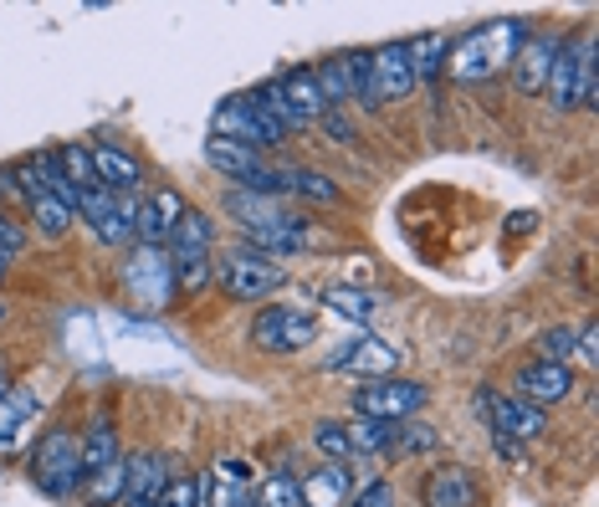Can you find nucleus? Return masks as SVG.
Masks as SVG:
<instances>
[{
    "instance_id": "nucleus-16",
    "label": "nucleus",
    "mask_w": 599,
    "mask_h": 507,
    "mask_svg": "<svg viewBox=\"0 0 599 507\" xmlns=\"http://www.w3.org/2000/svg\"><path fill=\"white\" fill-rule=\"evenodd\" d=\"M559 47H564V36H559V32H528V41H523V47H517V57H513L517 93H543Z\"/></svg>"
},
{
    "instance_id": "nucleus-21",
    "label": "nucleus",
    "mask_w": 599,
    "mask_h": 507,
    "mask_svg": "<svg viewBox=\"0 0 599 507\" xmlns=\"http://www.w3.org/2000/svg\"><path fill=\"white\" fill-rule=\"evenodd\" d=\"M123 497H129V461L123 457L83 476V503L87 507H118Z\"/></svg>"
},
{
    "instance_id": "nucleus-1",
    "label": "nucleus",
    "mask_w": 599,
    "mask_h": 507,
    "mask_svg": "<svg viewBox=\"0 0 599 507\" xmlns=\"http://www.w3.org/2000/svg\"><path fill=\"white\" fill-rule=\"evenodd\" d=\"M226 210L236 216L241 226V246L262 256H292V252H313L323 246L318 237V226L298 216V210H287L283 201H272V195H247V190H226Z\"/></svg>"
},
{
    "instance_id": "nucleus-32",
    "label": "nucleus",
    "mask_w": 599,
    "mask_h": 507,
    "mask_svg": "<svg viewBox=\"0 0 599 507\" xmlns=\"http://www.w3.org/2000/svg\"><path fill=\"white\" fill-rule=\"evenodd\" d=\"M159 507H205V476H169Z\"/></svg>"
},
{
    "instance_id": "nucleus-46",
    "label": "nucleus",
    "mask_w": 599,
    "mask_h": 507,
    "mask_svg": "<svg viewBox=\"0 0 599 507\" xmlns=\"http://www.w3.org/2000/svg\"><path fill=\"white\" fill-rule=\"evenodd\" d=\"M0 282H5V267H0Z\"/></svg>"
},
{
    "instance_id": "nucleus-37",
    "label": "nucleus",
    "mask_w": 599,
    "mask_h": 507,
    "mask_svg": "<svg viewBox=\"0 0 599 507\" xmlns=\"http://www.w3.org/2000/svg\"><path fill=\"white\" fill-rule=\"evenodd\" d=\"M349 507H395V487L390 482H369V487H359V497Z\"/></svg>"
},
{
    "instance_id": "nucleus-18",
    "label": "nucleus",
    "mask_w": 599,
    "mask_h": 507,
    "mask_svg": "<svg viewBox=\"0 0 599 507\" xmlns=\"http://www.w3.org/2000/svg\"><path fill=\"white\" fill-rule=\"evenodd\" d=\"M579 51H584V32L564 36V47H559V57H553V68H549V83H543V93H549V102L559 113L579 108Z\"/></svg>"
},
{
    "instance_id": "nucleus-6",
    "label": "nucleus",
    "mask_w": 599,
    "mask_h": 507,
    "mask_svg": "<svg viewBox=\"0 0 599 507\" xmlns=\"http://www.w3.org/2000/svg\"><path fill=\"white\" fill-rule=\"evenodd\" d=\"M349 406L354 415H369V421H416L426 410V385H416V379H369L349 395Z\"/></svg>"
},
{
    "instance_id": "nucleus-41",
    "label": "nucleus",
    "mask_w": 599,
    "mask_h": 507,
    "mask_svg": "<svg viewBox=\"0 0 599 507\" xmlns=\"http://www.w3.org/2000/svg\"><path fill=\"white\" fill-rule=\"evenodd\" d=\"M11 395V374H5V359H0V400Z\"/></svg>"
},
{
    "instance_id": "nucleus-34",
    "label": "nucleus",
    "mask_w": 599,
    "mask_h": 507,
    "mask_svg": "<svg viewBox=\"0 0 599 507\" xmlns=\"http://www.w3.org/2000/svg\"><path fill=\"white\" fill-rule=\"evenodd\" d=\"M599 98V68H595V32H584V51H579V108H595Z\"/></svg>"
},
{
    "instance_id": "nucleus-12",
    "label": "nucleus",
    "mask_w": 599,
    "mask_h": 507,
    "mask_svg": "<svg viewBox=\"0 0 599 507\" xmlns=\"http://www.w3.org/2000/svg\"><path fill=\"white\" fill-rule=\"evenodd\" d=\"M477 503H482V482H477L471 467L446 461V467L426 472V482H420V507H477Z\"/></svg>"
},
{
    "instance_id": "nucleus-14",
    "label": "nucleus",
    "mask_w": 599,
    "mask_h": 507,
    "mask_svg": "<svg viewBox=\"0 0 599 507\" xmlns=\"http://www.w3.org/2000/svg\"><path fill=\"white\" fill-rule=\"evenodd\" d=\"M211 138H226V144H241V149H272L277 138L266 134V123L251 113V102H247V93L241 98H226V102H216V119H211Z\"/></svg>"
},
{
    "instance_id": "nucleus-4",
    "label": "nucleus",
    "mask_w": 599,
    "mask_h": 507,
    "mask_svg": "<svg viewBox=\"0 0 599 507\" xmlns=\"http://www.w3.org/2000/svg\"><path fill=\"white\" fill-rule=\"evenodd\" d=\"M216 282L231 303H266V298L287 282V267L277 256L251 252V246H231V252L216 262Z\"/></svg>"
},
{
    "instance_id": "nucleus-43",
    "label": "nucleus",
    "mask_w": 599,
    "mask_h": 507,
    "mask_svg": "<svg viewBox=\"0 0 599 507\" xmlns=\"http://www.w3.org/2000/svg\"><path fill=\"white\" fill-rule=\"evenodd\" d=\"M0 267H5V271H11V252H0Z\"/></svg>"
},
{
    "instance_id": "nucleus-25",
    "label": "nucleus",
    "mask_w": 599,
    "mask_h": 507,
    "mask_svg": "<svg viewBox=\"0 0 599 507\" xmlns=\"http://www.w3.org/2000/svg\"><path fill=\"white\" fill-rule=\"evenodd\" d=\"M313 77H318V87H323V102H328V108H344V102L359 98V93H354V72H349V51L318 62Z\"/></svg>"
},
{
    "instance_id": "nucleus-8",
    "label": "nucleus",
    "mask_w": 599,
    "mask_h": 507,
    "mask_svg": "<svg viewBox=\"0 0 599 507\" xmlns=\"http://www.w3.org/2000/svg\"><path fill=\"white\" fill-rule=\"evenodd\" d=\"M272 87H277V108H283L287 134L292 129H313V123H323V113H333L323 102V87H318L313 68H287L283 77H272Z\"/></svg>"
},
{
    "instance_id": "nucleus-20",
    "label": "nucleus",
    "mask_w": 599,
    "mask_h": 507,
    "mask_svg": "<svg viewBox=\"0 0 599 507\" xmlns=\"http://www.w3.org/2000/svg\"><path fill=\"white\" fill-rule=\"evenodd\" d=\"M298 492H302V507H344L349 503V492H354V476H349V467L323 461L318 472L302 476Z\"/></svg>"
},
{
    "instance_id": "nucleus-36",
    "label": "nucleus",
    "mask_w": 599,
    "mask_h": 507,
    "mask_svg": "<svg viewBox=\"0 0 599 507\" xmlns=\"http://www.w3.org/2000/svg\"><path fill=\"white\" fill-rule=\"evenodd\" d=\"M216 282V262L205 256V262H180L175 267V292H205Z\"/></svg>"
},
{
    "instance_id": "nucleus-27",
    "label": "nucleus",
    "mask_w": 599,
    "mask_h": 507,
    "mask_svg": "<svg viewBox=\"0 0 599 507\" xmlns=\"http://www.w3.org/2000/svg\"><path fill=\"white\" fill-rule=\"evenodd\" d=\"M344 431H349L354 457H380V451H390V436H395L390 421H369V415H354V425H344Z\"/></svg>"
},
{
    "instance_id": "nucleus-15",
    "label": "nucleus",
    "mask_w": 599,
    "mask_h": 507,
    "mask_svg": "<svg viewBox=\"0 0 599 507\" xmlns=\"http://www.w3.org/2000/svg\"><path fill=\"white\" fill-rule=\"evenodd\" d=\"M568 395H574V370L568 364H549V359H532L528 370L517 374V395L513 400H523V406H564Z\"/></svg>"
},
{
    "instance_id": "nucleus-11",
    "label": "nucleus",
    "mask_w": 599,
    "mask_h": 507,
    "mask_svg": "<svg viewBox=\"0 0 599 507\" xmlns=\"http://www.w3.org/2000/svg\"><path fill=\"white\" fill-rule=\"evenodd\" d=\"M87 159H93V174H98L103 190H113V195H139L144 190V165L118 138H93Z\"/></svg>"
},
{
    "instance_id": "nucleus-9",
    "label": "nucleus",
    "mask_w": 599,
    "mask_h": 507,
    "mask_svg": "<svg viewBox=\"0 0 599 507\" xmlns=\"http://www.w3.org/2000/svg\"><path fill=\"white\" fill-rule=\"evenodd\" d=\"M328 374H359V379H390L399 370V349H390L384 338L359 334L349 343H338L328 359H323Z\"/></svg>"
},
{
    "instance_id": "nucleus-17",
    "label": "nucleus",
    "mask_w": 599,
    "mask_h": 507,
    "mask_svg": "<svg viewBox=\"0 0 599 507\" xmlns=\"http://www.w3.org/2000/svg\"><path fill=\"white\" fill-rule=\"evenodd\" d=\"M211 246H216V220L205 216V210H184L180 226H175L165 241V256L180 267V262H205Z\"/></svg>"
},
{
    "instance_id": "nucleus-45",
    "label": "nucleus",
    "mask_w": 599,
    "mask_h": 507,
    "mask_svg": "<svg viewBox=\"0 0 599 507\" xmlns=\"http://www.w3.org/2000/svg\"><path fill=\"white\" fill-rule=\"evenodd\" d=\"M236 507H256V503H251V497H247V503H236Z\"/></svg>"
},
{
    "instance_id": "nucleus-19",
    "label": "nucleus",
    "mask_w": 599,
    "mask_h": 507,
    "mask_svg": "<svg viewBox=\"0 0 599 507\" xmlns=\"http://www.w3.org/2000/svg\"><path fill=\"white\" fill-rule=\"evenodd\" d=\"M251 497V467L241 457H220L205 472V507H236Z\"/></svg>"
},
{
    "instance_id": "nucleus-5",
    "label": "nucleus",
    "mask_w": 599,
    "mask_h": 507,
    "mask_svg": "<svg viewBox=\"0 0 599 507\" xmlns=\"http://www.w3.org/2000/svg\"><path fill=\"white\" fill-rule=\"evenodd\" d=\"M318 338V313L313 307H298V303H277V307H262L256 323H251V343L262 354H298Z\"/></svg>"
},
{
    "instance_id": "nucleus-13",
    "label": "nucleus",
    "mask_w": 599,
    "mask_h": 507,
    "mask_svg": "<svg viewBox=\"0 0 599 507\" xmlns=\"http://www.w3.org/2000/svg\"><path fill=\"white\" fill-rule=\"evenodd\" d=\"M190 210L184 195L175 185H154V195L139 205V226H133V246H165L169 231L180 226V216Z\"/></svg>"
},
{
    "instance_id": "nucleus-44",
    "label": "nucleus",
    "mask_w": 599,
    "mask_h": 507,
    "mask_svg": "<svg viewBox=\"0 0 599 507\" xmlns=\"http://www.w3.org/2000/svg\"><path fill=\"white\" fill-rule=\"evenodd\" d=\"M0 323H5V298H0Z\"/></svg>"
},
{
    "instance_id": "nucleus-31",
    "label": "nucleus",
    "mask_w": 599,
    "mask_h": 507,
    "mask_svg": "<svg viewBox=\"0 0 599 507\" xmlns=\"http://www.w3.org/2000/svg\"><path fill=\"white\" fill-rule=\"evenodd\" d=\"M313 446H318V451H323L328 461H338V467H344V461L354 457L349 431H344L338 421H318V425H313Z\"/></svg>"
},
{
    "instance_id": "nucleus-33",
    "label": "nucleus",
    "mask_w": 599,
    "mask_h": 507,
    "mask_svg": "<svg viewBox=\"0 0 599 507\" xmlns=\"http://www.w3.org/2000/svg\"><path fill=\"white\" fill-rule=\"evenodd\" d=\"M57 165L67 169V180H72L77 190L98 185V174H93V159H87V144H62V149H57Z\"/></svg>"
},
{
    "instance_id": "nucleus-42",
    "label": "nucleus",
    "mask_w": 599,
    "mask_h": 507,
    "mask_svg": "<svg viewBox=\"0 0 599 507\" xmlns=\"http://www.w3.org/2000/svg\"><path fill=\"white\" fill-rule=\"evenodd\" d=\"M123 507H159V497H133V503H123Z\"/></svg>"
},
{
    "instance_id": "nucleus-23",
    "label": "nucleus",
    "mask_w": 599,
    "mask_h": 507,
    "mask_svg": "<svg viewBox=\"0 0 599 507\" xmlns=\"http://www.w3.org/2000/svg\"><path fill=\"white\" fill-rule=\"evenodd\" d=\"M77 440H83V476L98 472V467H108V461H118V431H113L108 415H93Z\"/></svg>"
},
{
    "instance_id": "nucleus-29",
    "label": "nucleus",
    "mask_w": 599,
    "mask_h": 507,
    "mask_svg": "<svg viewBox=\"0 0 599 507\" xmlns=\"http://www.w3.org/2000/svg\"><path fill=\"white\" fill-rule=\"evenodd\" d=\"M323 307H333L338 318H349L364 328L369 318H374V292H359V288H328L323 292Z\"/></svg>"
},
{
    "instance_id": "nucleus-28",
    "label": "nucleus",
    "mask_w": 599,
    "mask_h": 507,
    "mask_svg": "<svg viewBox=\"0 0 599 507\" xmlns=\"http://www.w3.org/2000/svg\"><path fill=\"white\" fill-rule=\"evenodd\" d=\"M251 503L256 507H302V492H298V476L292 472H272L251 487Z\"/></svg>"
},
{
    "instance_id": "nucleus-38",
    "label": "nucleus",
    "mask_w": 599,
    "mask_h": 507,
    "mask_svg": "<svg viewBox=\"0 0 599 507\" xmlns=\"http://www.w3.org/2000/svg\"><path fill=\"white\" fill-rule=\"evenodd\" d=\"M21 246H26V226H16V220H11L5 210H0V252H11V256H16Z\"/></svg>"
},
{
    "instance_id": "nucleus-24",
    "label": "nucleus",
    "mask_w": 599,
    "mask_h": 507,
    "mask_svg": "<svg viewBox=\"0 0 599 507\" xmlns=\"http://www.w3.org/2000/svg\"><path fill=\"white\" fill-rule=\"evenodd\" d=\"M32 415H36V395H32V389H11V395L0 400V451H11V446L26 436Z\"/></svg>"
},
{
    "instance_id": "nucleus-7",
    "label": "nucleus",
    "mask_w": 599,
    "mask_h": 507,
    "mask_svg": "<svg viewBox=\"0 0 599 507\" xmlns=\"http://www.w3.org/2000/svg\"><path fill=\"white\" fill-rule=\"evenodd\" d=\"M123 282L139 298V307H169L175 298V262L165 256V246H133L129 267H123Z\"/></svg>"
},
{
    "instance_id": "nucleus-40",
    "label": "nucleus",
    "mask_w": 599,
    "mask_h": 507,
    "mask_svg": "<svg viewBox=\"0 0 599 507\" xmlns=\"http://www.w3.org/2000/svg\"><path fill=\"white\" fill-rule=\"evenodd\" d=\"M0 195H21V185H16V165H0Z\"/></svg>"
},
{
    "instance_id": "nucleus-30",
    "label": "nucleus",
    "mask_w": 599,
    "mask_h": 507,
    "mask_svg": "<svg viewBox=\"0 0 599 507\" xmlns=\"http://www.w3.org/2000/svg\"><path fill=\"white\" fill-rule=\"evenodd\" d=\"M435 446H441V436L420 421H399L395 436H390V451H399V457H420V451H435Z\"/></svg>"
},
{
    "instance_id": "nucleus-39",
    "label": "nucleus",
    "mask_w": 599,
    "mask_h": 507,
    "mask_svg": "<svg viewBox=\"0 0 599 507\" xmlns=\"http://www.w3.org/2000/svg\"><path fill=\"white\" fill-rule=\"evenodd\" d=\"M349 72H354V93H359V102H364V93H369V51H349Z\"/></svg>"
},
{
    "instance_id": "nucleus-26",
    "label": "nucleus",
    "mask_w": 599,
    "mask_h": 507,
    "mask_svg": "<svg viewBox=\"0 0 599 507\" xmlns=\"http://www.w3.org/2000/svg\"><path fill=\"white\" fill-rule=\"evenodd\" d=\"M287 195L302 205H338V185H333L328 174L302 169V165H292V174H287Z\"/></svg>"
},
{
    "instance_id": "nucleus-22",
    "label": "nucleus",
    "mask_w": 599,
    "mask_h": 507,
    "mask_svg": "<svg viewBox=\"0 0 599 507\" xmlns=\"http://www.w3.org/2000/svg\"><path fill=\"white\" fill-rule=\"evenodd\" d=\"M446 51L451 41L441 32H420L405 41V57H410V72H416V83H431V77H441V68H446Z\"/></svg>"
},
{
    "instance_id": "nucleus-35",
    "label": "nucleus",
    "mask_w": 599,
    "mask_h": 507,
    "mask_svg": "<svg viewBox=\"0 0 599 507\" xmlns=\"http://www.w3.org/2000/svg\"><path fill=\"white\" fill-rule=\"evenodd\" d=\"M574 338H579V328H549V334L538 338V359H549V364H568L574 359Z\"/></svg>"
},
{
    "instance_id": "nucleus-3",
    "label": "nucleus",
    "mask_w": 599,
    "mask_h": 507,
    "mask_svg": "<svg viewBox=\"0 0 599 507\" xmlns=\"http://www.w3.org/2000/svg\"><path fill=\"white\" fill-rule=\"evenodd\" d=\"M32 482L47 497H72V492H83V440L72 425H51L41 431L32 451Z\"/></svg>"
},
{
    "instance_id": "nucleus-10",
    "label": "nucleus",
    "mask_w": 599,
    "mask_h": 507,
    "mask_svg": "<svg viewBox=\"0 0 599 507\" xmlns=\"http://www.w3.org/2000/svg\"><path fill=\"white\" fill-rule=\"evenodd\" d=\"M416 87V72H410V57H405V41H384V47L369 51V93L364 108H384V102H399Z\"/></svg>"
},
{
    "instance_id": "nucleus-2",
    "label": "nucleus",
    "mask_w": 599,
    "mask_h": 507,
    "mask_svg": "<svg viewBox=\"0 0 599 507\" xmlns=\"http://www.w3.org/2000/svg\"><path fill=\"white\" fill-rule=\"evenodd\" d=\"M528 41V21L517 16H498V21H482L446 51V72L456 83H487L498 77L502 68H513L517 47Z\"/></svg>"
}]
</instances>
